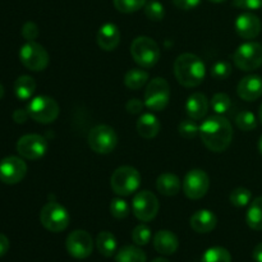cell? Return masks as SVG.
Wrapping results in <instances>:
<instances>
[{
	"instance_id": "cell-1",
	"label": "cell",
	"mask_w": 262,
	"mask_h": 262,
	"mask_svg": "<svg viewBox=\"0 0 262 262\" xmlns=\"http://www.w3.org/2000/svg\"><path fill=\"white\" fill-rule=\"evenodd\" d=\"M200 137L202 143L212 152H223L229 147L233 140V127L222 115L207 118L200 125Z\"/></svg>"
},
{
	"instance_id": "cell-2",
	"label": "cell",
	"mask_w": 262,
	"mask_h": 262,
	"mask_svg": "<svg viewBox=\"0 0 262 262\" xmlns=\"http://www.w3.org/2000/svg\"><path fill=\"white\" fill-rule=\"evenodd\" d=\"M174 74L182 86L197 87L204 82L206 67L197 55L184 53L181 54L174 61Z\"/></svg>"
},
{
	"instance_id": "cell-3",
	"label": "cell",
	"mask_w": 262,
	"mask_h": 262,
	"mask_svg": "<svg viewBox=\"0 0 262 262\" xmlns=\"http://www.w3.org/2000/svg\"><path fill=\"white\" fill-rule=\"evenodd\" d=\"M158 42L148 36H138L130 45V55L141 68H152L160 59Z\"/></svg>"
},
{
	"instance_id": "cell-4",
	"label": "cell",
	"mask_w": 262,
	"mask_h": 262,
	"mask_svg": "<svg viewBox=\"0 0 262 262\" xmlns=\"http://www.w3.org/2000/svg\"><path fill=\"white\" fill-rule=\"evenodd\" d=\"M110 186L118 196H130L141 186V174L133 166H120L110 178Z\"/></svg>"
},
{
	"instance_id": "cell-5",
	"label": "cell",
	"mask_w": 262,
	"mask_h": 262,
	"mask_svg": "<svg viewBox=\"0 0 262 262\" xmlns=\"http://www.w3.org/2000/svg\"><path fill=\"white\" fill-rule=\"evenodd\" d=\"M27 112L31 119L35 122L41 123V124H50L59 117L60 107L53 97L41 95V96L33 97L28 102Z\"/></svg>"
},
{
	"instance_id": "cell-6",
	"label": "cell",
	"mask_w": 262,
	"mask_h": 262,
	"mask_svg": "<svg viewBox=\"0 0 262 262\" xmlns=\"http://www.w3.org/2000/svg\"><path fill=\"white\" fill-rule=\"evenodd\" d=\"M40 222L43 228L53 233H60L68 228L71 223L69 212L63 205L50 201L41 209Z\"/></svg>"
},
{
	"instance_id": "cell-7",
	"label": "cell",
	"mask_w": 262,
	"mask_h": 262,
	"mask_svg": "<svg viewBox=\"0 0 262 262\" xmlns=\"http://www.w3.org/2000/svg\"><path fill=\"white\" fill-rule=\"evenodd\" d=\"M233 60L241 71H256L262 66V45L255 41L242 43L233 54Z\"/></svg>"
},
{
	"instance_id": "cell-8",
	"label": "cell",
	"mask_w": 262,
	"mask_h": 262,
	"mask_svg": "<svg viewBox=\"0 0 262 262\" xmlns=\"http://www.w3.org/2000/svg\"><path fill=\"white\" fill-rule=\"evenodd\" d=\"M170 100V86L161 77H156L148 82L145 91V106L152 112L165 109Z\"/></svg>"
},
{
	"instance_id": "cell-9",
	"label": "cell",
	"mask_w": 262,
	"mask_h": 262,
	"mask_svg": "<svg viewBox=\"0 0 262 262\" xmlns=\"http://www.w3.org/2000/svg\"><path fill=\"white\" fill-rule=\"evenodd\" d=\"M87 141L94 152L106 155L117 147L118 136L110 125L99 124L90 130Z\"/></svg>"
},
{
	"instance_id": "cell-10",
	"label": "cell",
	"mask_w": 262,
	"mask_h": 262,
	"mask_svg": "<svg viewBox=\"0 0 262 262\" xmlns=\"http://www.w3.org/2000/svg\"><path fill=\"white\" fill-rule=\"evenodd\" d=\"M20 63L32 72H41L46 69L50 56L46 49L35 41H27L19 50Z\"/></svg>"
},
{
	"instance_id": "cell-11",
	"label": "cell",
	"mask_w": 262,
	"mask_h": 262,
	"mask_svg": "<svg viewBox=\"0 0 262 262\" xmlns=\"http://www.w3.org/2000/svg\"><path fill=\"white\" fill-rule=\"evenodd\" d=\"M159 200L152 192L140 191L132 201V211L135 216L141 222H151L159 212Z\"/></svg>"
},
{
	"instance_id": "cell-12",
	"label": "cell",
	"mask_w": 262,
	"mask_h": 262,
	"mask_svg": "<svg viewBox=\"0 0 262 262\" xmlns=\"http://www.w3.org/2000/svg\"><path fill=\"white\" fill-rule=\"evenodd\" d=\"M210 178L206 171L192 169L186 174L183 181V192L188 199L200 200L209 192Z\"/></svg>"
},
{
	"instance_id": "cell-13",
	"label": "cell",
	"mask_w": 262,
	"mask_h": 262,
	"mask_svg": "<svg viewBox=\"0 0 262 262\" xmlns=\"http://www.w3.org/2000/svg\"><path fill=\"white\" fill-rule=\"evenodd\" d=\"M66 247L69 255L77 260L87 258L94 250V241L86 230H74L67 237Z\"/></svg>"
},
{
	"instance_id": "cell-14",
	"label": "cell",
	"mask_w": 262,
	"mask_h": 262,
	"mask_svg": "<svg viewBox=\"0 0 262 262\" xmlns=\"http://www.w3.org/2000/svg\"><path fill=\"white\" fill-rule=\"evenodd\" d=\"M48 151V141L40 135H26L17 142V152L27 160L41 159Z\"/></svg>"
},
{
	"instance_id": "cell-15",
	"label": "cell",
	"mask_w": 262,
	"mask_h": 262,
	"mask_svg": "<svg viewBox=\"0 0 262 262\" xmlns=\"http://www.w3.org/2000/svg\"><path fill=\"white\" fill-rule=\"evenodd\" d=\"M27 174V165L17 156H8L0 161V181L5 184H17Z\"/></svg>"
},
{
	"instance_id": "cell-16",
	"label": "cell",
	"mask_w": 262,
	"mask_h": 262,
	"mask_svg": "<svg viewBox=\"0 0 262 262\" xmlns=\"http://www.w3.org/2000/svg\"><path fill=\"white\" fill-rule=\"evenodd\" d=\"M235 32L245 40L256 38L261 32V20L256 14L250 12L238 15L234 23Z\"/></svg>"
},
{
	"instance_id": "cell-17",
	"label": "cell",
	"mask_w": 262,
	"mask_h": 262,
	"mask_svg": "<svg viewBox=\"0 0 262 262\" xmlns=\"http://www.w3.org/2000/svg\"><path fill=\"white\" fill-rule=\"evenodd\" d=\"M237 94L241 99L248 102L260 99L262 96V77L250 74L241 79L237 86Z\"/></svg>"
},
{
	"instance_id": "cell-18",
	"label": "cell",
	"mask_w": 262,
	"mask_h": 262,
	"mask_svg": "<svg viewBox=\"0 0 262 262\" xmlns=\"http://www.w3.org/2000/svg\"><path fill=\"white\" fill-rule=\"evenodd\" d=\"M97 45L104 51H113L120 43V31L114 23H105L99 28L96 35Z\"/></svg>"
},
{
	"instance_id": "cell-19",
	"label": "cell",
	"mask_w": 262,
	"mask_h": 262,
	"mask_svg": "<svg viewBox=\"0 0 262 262\" xmlns=\"http://www.w3.org/2000/svg\"><path fill=\"white\" fill-rule=\"evenodd\" d=\"M154 247L161 255H173L179 247L178 237L170 230H159L154 235Z\"/></svg>"
},
{
	"instance_id": "cell-20",
	"label": "cell",
	"mask_w": 262,
	"mask_h": 262,
	"mask_svg": "<svg viewBox=\"0 0 262 262\" xmlns=\"http://www.w3.org/2000/svg\"><path fill=\"white\" fill-rule=\"evenodd\" d=\"M189 223H191V228L194 232L205 234V233H210L215 229L217 224V217L212 211L204 209L194 212L191 216Z\"/></svg>"
},
{
	"instance_id": "cell-21",
	"label": "cell",
	"mask_w": 262,
	"mask_h": 262,
	"mask_svg": "<svg viewBox=\"0 0 262 262\" xmlns=\"http://www.w3.org/2000/svg\"><path fill=\"white\" fill-rule=\"evenodd\" d=\"M207 110H209V100L201 92H194L187 99L186 112L191 119H202L207 114Z\"/></svg>"
},
{
	"instance_id": "cell-22",
	"label": "cell",
	"mask_w": 262,
	"mask_h": 262,
	"mask_svg": "<svg viewBox=\"0 0 262 262\" xmlns=\"http://www.w3.org/2000/svg\"><path fill=\"white\" fill-rule=\"evenodd\" d=\"M161 124L158 118L152 113H145L137 120V132L141 137L150 140L156 137L160 132Z\"/></svg>"
},
{
	"instance_id": "cell-23",
	"label": "cell",
	"mask_w": 262,
	"mask_h": 262,
	"mask_svg": "<svg viewBox=\"0 0 262 262\" xmlns=\"http://www.w3.org/2000/svg\"><path fill=\"white\" fill-rule=\"evenodd\" d=\"M156 188L164 196H176L182 188V182L178 176L173 173H163L156 181Z\"/></svg>"
},
{
	"instance_id": "cell-24",
	"label": "cell",
	"mask_w": 262,
	"mask_h": 262,
	"mask_svg": "<svg viewBox=\"0 0 262 262\" xmlns=\"http://www.w3.org/2000/svg\"><path fill=\"white\" fill-rule=\"evenodd\" d=\"M36 90V82L31 76H20L14 82V94L17 99L28 100L32 97Z\"/></svg>"
},
{
	"instance_id": "cell-25",
	"label": "cell",
	"mask_w": 262,
	"mask_h": 262,
	"mask_svg": "<svg viewBox=\"0 0 262 262\" xmlns=\"http://www.w3.org/2000/svg\"><path fill=\"white\" fill-rule=\"evenodd\" d=\"M96 246L99 252L105 257H112L117 252L118 242L117 238L113 233L110 232H101L99 233L96 238Z\"/></svg>"
},
{
	"instance_id": "cell-26",
	"label": "cell",
	"mask_w": 262,
	"mask_h": 262,
	"mask_svg": "<svg viewBox=\"0 0 262 262\" xmlns=\"http://www.w3.org/2000/svg\"><path fill=\"white\" fill-rule=\"evenodd\" d=\"M246 223L253 230H262V196L251 202L246 214Z\"/></svg>"
},
{
	"instance_id": "cell-27",
	"label": "cell",
	"mask_w": 262,
	"mask_h": 262,
	"mask_svg": "<svg viewBox=\"0 0 262 262\" xmlns=\"http://www.w3.org/2000/svg\"><path fill=\"white\" fill-rule=\"evenodd\" d=\"M148 78H150V76L145 69L133 68L125 73L124 84L130 90H140L147 83Z\"/></svg>"
},
{
	"instance_id": "cell-28",
	"label": "cell",
	"mask_w": 262,
	"mask_h": 262,
	"mask_svg": "<svg viewBox=\"0 0 262 262\" xmlns=\"http://www.w3.org/2000/svg\"><path fill=\"white\" fill-rule=\"evenodd\" d=\"M117 262H146V253L136 246H124L115 256Z\"/></svg>"
},
{
	"instance_id": "cell-29",
	"label": "cell",
	"mask_w": 262,
	"mask_h": 262,
	"mask_svg": "<svg viewBox=\"0 0 262 262\" xmlns=\"http://www.w3.org/2000/svg\"><path fill=\"white\" fill-rule=\"evenodd\" d=\"M202 262H232V256L227 248L211 247L202 255Z\"/></svg>"
},
{
	"instance_id": "cell-30",
	"label": "cell",
	"mask_w": 262,
	"mask_h": 262,
	"mask_svg": "<svg viewBox=\"0 0 262 262\" xmlns=\"http://www.w3.org/2000/svg\"><path fill=\"white\" fill-rule=\"evenodd\" d=\"M235 124L243 132H251L257 127V119H256L253 113L243 110V112L238 113L237 117H235Z\"/></svg>"
},
{
	"instance_id": "cell-31",
	"label": "cell",
	"mask_w": 262,
	"mask_h": 262,
	"mask_svg": "<svg viewBox=\"0 0 262 262\" xmlns=\"http://www.w3.org/2000/svg\"><path fill=\"white\" fill-rule=\"evenodd\" d=\"M230 204L235 207H245L251 204L252 200V193L250 189L245 188V187H239V188L233 189L232 193L229 196Z\"/></svg>"
},
{
	"instance_id": "cell-32",
	"label": "cell",
	"mask_w": 262,
	"mask_h": 262,
	"mask_svg": "<svg viewBox=\"0 0 262 262\" xmlns=\"http://www.w3.org/2000/svg\"><path fill=\"white\" fill-rule=\"evenodd\" d=\"M143 9H145L146 17L150 20H154V22H160L165 17V8L158 0H150V2H147L145 7H143Z\"/></svg>"
},
{
	"instance_id": "cell-33",
	"label": "cell",
	"mask_w": 262,
	"mask_h": 262,
	"mask_svg": "<svg viewBox=\"0 0 262 262\" xmlns=\"http://www.w3.org/2000/svg\"><path fill=\"white\" fill-rule=\"evenodd\" d=\"M113 3L118 12L129 14V13H135L142 9L147 0H113Z\"/></svg>"
},
{
	"instance_id": "cell-34",
	"label": "cell",
	"mask_w": 262,
	"mask_h": 262,
	"mask_svg": "<svg viewBox=\"0 0 262 262\" xmlns=\"http://www.w3.org/2000/svg\"><path fill=\"white\" fill-rule=\"evenodd\" d=\"M232 106V100L224 92H219L215 94L211 99V107L217 115H223L228 113Z\"/></svg>"
},
{
	"instance_id": "cell-35",
	"label": "cell",
	"mask_w": 262,
	"mask_h": 262,
	"mask_svg": "<svg viewBox=\"0 0 262 262\" xmlns=\"http://www.w3.org/2000/svg\"><path fill=\"white\" fill-rule=\"evenodd\" d=\"M110 214L115 217V219H125L129 215L130 207L128 202L123 199H113L110 202Z\"/></svg>"
},
{
	"instance_id": "cell-36",
	"label": "cell",
	"mask_w": 262,
	"mask_h": 262,
	"mask_svg": "<svg viewBox=\"0 0 262 262\" xmlns=\"http://www.w3.org/2000/svg\"><path fill=\"white\" fill-rule=\"evenodd\" d=\"M178 130L182 137L187 138V140H192V138H194L200 133V125H197L196 120L189 118V119L182 120L179 123Z\"/></svg>"
},
{
	"instance_id": "cell-37",
	"label": "cell",
	"mask_w": 262,
	"mask_h": 262,
	"mask_svg": "<svg viewBox=\"0 0 262 262\" xmlns=\"http://www.w3.org/2000/svg\"><path fill=\"white\" fill-rule=\"evenodd\" d=\"M151 229L145 224H140L133 229L132 239L137 246H146L151 241Z\"/></svg>"
},
{
	"instance_id": "cell-38",
	"label": "cell",
	"mask_w": 262,
	"mask_h": 262,
	"mask_svg": "<svg viewBox=\"0 0 262 262\" xmlns=\"http://www.w3.org/2000/svg\"><path fill=\"white\" fill-rule=\"evenodd\" d=\"M232 74V66L227 60L216 61L211 67V76L217 81H224Z\"/></svg>"
},
{
	"instance_id": "cell-39",
	"label": "cell",
	"mask_w": 262,
	"mask_h": 262,
	"mask_svg": "<svg viewBox=\"0 0 262 262\" xmlns=\"http://www.w3.org/2000/svg\"><path fill=\"white\" fill-rule=\"evenodd\" d=\"M38 33V26L35 22H26L22 27V36L27 41H35L37 38Z\"/></svg>"
},
{
	"instance_id": "cell-40",
	"label": "cell",
	"mask_w": 262,
	"mask_h": 262,
	"mask_svg": "<svg viewBox=\"0 0 262 262\" xmlns=\"http://www.w3.org/2000/svg\"><path fill=\"white\" fill-rule=\"evenodd\" d=\"M233 4L239 9L256 10L262 8V0H233Z\"/></svg>"
},
{
	"instance_id": "cell-41",
	"label": "cell",
	"mask_w": 262,
	"mask_h": 262,
	"mask_svg": "<svg viewBox=\"0 0 262 262\" xmlns=\"http://www.w3.org/2000/svg\"><path fill=\"white\" fill-rule=\"evenodd\" d=\"M143 107H145V101H141L140 99H136V97L135 99L128 100V102L125 104V109L132 115L140 114L143 110Z\"/></svg>"
},
{
	"instance_id": "cell-42",
	"label": "cell",
	"mask_w": 262,
	"mask_h": 262,
	"mask_svg": "<svg viewBox=\"0 0 262 262\" xmlns=\"http://www.w3.org/2000/svg\"><path fill=\"white\" fill-rule=\"evenodd\" d=\"M174 5L179 9L183 10H191L194 9L196 7H199L201 0H173Z\"/></svg>"
},
{
	"instance_id": "cell-43",
	"label": "cell",
	"mask_w": 262,
	"mask_h": 262,
	"mask_svg": "<svg viewBox=\"0 0 262 262\" xmlns=\"http://www.w3.org/2000/svg\"><path fill=\"white\" fill-rule=\"evenodd\" d=\"M28 112L25 109H17L14 113H13V120H14L15 123H18V124H23V123H26V120L28 119Z\"/></svg>"
},
{
	"instance_id": "cell-44",
	"label": "cell",
	"mask_w": 262,
	"mask_h": 262,
	"mask_svg": "<svg viewBox=\"0 0 262 262\" xmlns=\"http://www.w3.org/2000/svg\"><path fill=\"white\" fill-rule=\"evenodd\" d=\"M8 250H9V239L7 235L0 233V257H3L8 252Z\"/></svg>"
},
{
	"instance_id": "cell-45",
	"label": "cell",
	"mask_w": 262,
	"mask_h": 262,
	"mask_svg": "<svg viewBox=\"0 0 262 262\" xmlns=\"http://www.w3.org/2000/svg\"><path fill=\"white\" fill-rule=\"evenodd\" d=\"M252 257L256 262H262V242L258 243V245L255 247V250H253V253H252Z\"/></svg>"
},
{
	"instance_id": "cell-46",
	"label": "cell",
	"mask_w": 262,
	"mask_h": 262,
	"mask_svg": "<svg viewBox=\"0 0 262 262\" xmlns=\"http://www.w3.org/2000/svg\"><path fill=\"white\" fill-rule=\"evenodd\" d=\"M258 151H260V154L262 155V135H261V137H260V140H258Z\"/></svg>"
},
{
	"instance_id": "cell-47",
	"label": "cell",
	"mask_w": 262,
	"mask_h": 262,
	"mask_svg": "<svg viewBox=\"0 0 262 262\" xmlns=\"http://www.w3.org/2000/svg\"><path fill=\"white\" fill-rule=\"evenodd\" d=\"M151 262H169L166 258H163V257H159V258H155V260H152Z\"/></svg>"
},
{
	"instance_id": "cell-48",
	"label": "cell",
	"mask_w": 262,
	"mask_h": 262,
	"mask_svg": "<svg viewBox=\"0 0 262 262\" xmlns=\"http://www.w3.org/2000/svg\"><path fill=\"white\" fill-rule=\"evenodd\" d=\"M3 96H4V87H3V84L0 83V100L3 99Z\"/></svg>"
},
{
	"instance_id": "cell-49",
	"label": "cell",
	"mask_w": 262,
	"mask_h": 262,
	"mask_svg": "<svg viewBox=\"0 0 262 262\" xmlns=\"http://www.w3.org/2000/svg\"><path fill=\"white\" fill-rule=\"evenodd\" d=\"M258 119H260V122H261V124H262V104H261V106H260V110H258Z\"/></svg>"
},
{
	"instance_id": "cell-50",
	"label": "cell",
	"mask_w": 262,
	"mask_h": 262,
	"mask_svg": "<svg viewBox=\"0 0 262 262\" xmlns=\"http://www.w3.org/2000/svg\"><path fill=\"white\" fill-rule=\"evenodd\" d=\"M209 2L216 3V4H220V3H224V2H227V0H209Z\"/></svg>"
}]
</instances>
